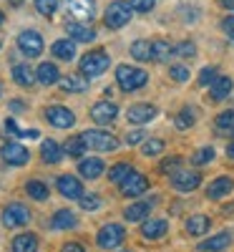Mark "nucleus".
Wrapping results in <instances>:
<instances>
[{
	"instance_id": "obj_33",
	"label": "nucleus",
	"mask_w": 234,
	"mask_h": 252,
	"mask_svg": "<svg viewBox=\"0 0 234 252\" xmlns=\"http://www.w3.org/2000/svg\"><path fill=\"white\" fill-rule=\"evenodd\" d=\"M131 56L136 61H151V40H136V43H131Z\"/></svg>"
},
{
	"instance_id": "obj_12",
	"label": "nucleus",
	"mask_w": 234,
	"mask_h": 252,
	"mask_svg": "<svg viewBox=\"0 0 234 252\" xmlns=\"http://www.w3.org/2000/svg\"><path fill=\"white\" fill-rule=\"evenodd\" d=\"M116 116H118V106H116V103H111V101H98L96 106L91 109V119L96 124H101V126L114 124Z\"/></svg>"
},
{
	"instance_id": "obj_26",
	"label": "nucleus",
	"mask_w": 234,
	"mask_h": 252,
	"mask_svg": "<svg viewBox=\"0 0 234 252\" xmlns=\"http://www.w3.org/2000/svg\"><path fill=\"white\" fill-rule=\"evenodd\" d=\"M172 56H176V46H172L169 40L159 38V40H154V43H151V58L154 61L164 63V61H169Z\"/></svg>"
},
{
	"instance_id": "obj_23",
	"label": "nucleus",
	"mask_w": 234,
	"mask_h": 252,
	"mask_svg": "<svg viewBox=\"0 0 234 252\" xmlns=\"http://www.w3.org/2000/svg\"><path fill=\"white\" fill-rule=\"evenodd\" d=\"M13 81L23 89H30L38 78H35V73H33V68L28 66V63H18V66H13Z\"/></svg>"
},
{
	"instance_id": "obj_28",
	"label": "nucleus",
	"mask_w": 234,
	"mask_h": 252,
	"mask_svg": "<svg viewBox=\"0 0 234 252\" xmlns=\"http://www.w3.org/2000/svg\"><path fill=\"white\" fill-rule=\"evenodd\" d=\"M76 224H78V220H76V215L71 212V209H58V212L53 215V220H51L53 229H73Z\"/></svg>"
},
{
	"instance_id": "obj_44",
	"label": "nucleus",
	"mask_w": 234,
	"mask_h": 252,
	"mask_svg": "<svg viewBox=\"0 0 234 252\" xmlns=\"http://www.w3.org/2000/svg\"><path fill=\"white\" fill-rule=\"evenodd\" d=\"M169 76H172L176 83H186V81H189V68H184V66H172Z\"/></svg>"
},
{
	"instance_id": "obj_4",
	"label": "nucleus",
	"mask_w": 234,
	"mask_h": 252,
	"mask_svg": "<svg viewBox=\"0 0 234 252\" xmlns=\"http://www.w3.org/2000/svg\"><path fill=\"white\" fill-rule=\"evenodd\" d=\"M81 139L86 141V146H88V149H93V152H114L116 146H118V141L114 139V134L103 131V129L83 131V134H81Z\"/></svg>"
},
{
	"instance_id": "obj_25",
	"label": "nucleus",
	"mask_w": 234,
	"mask_h": 252,
	"mask_svg": "<svg viewBox=\"0 0 234 252\" xmlns=\"http://www.w3.org/2000/svg\"><path fill=\"white\" fill-rule=\"evenodd\" d=\"M51 53H53L56 58H60V61H73V56H76V40H71V38L56 40L53 48H51Z\"/></svg>"
},
{
	"instance_id": "obj_6",
	"label": "nucleus",
	"mask_w": 234,
	"mask_h": 252,
	"mask_svg": "<svg viewBox=\"0 0 234 252\" xmlns=\"http://www.w3.org/2000/svg\"><path fill=\"white\" fill-rule=\"evenodd\" d=\"M18 48H20V53H23V56L35 58V56L43 53V38H40L38 31H23V33L18 35Z\"/></svg>"
},
{
	"instance_id": "obj_1",
	"label": "nucleus",
	"mask_w": 234,
	"mask_h": 252,
	"mask_svg": "<svg viewBox=\"0 0 234 252\" xmlns=\"http://www.w3.org/2000/svg\"><path fill=\"white\" fill-rule=\"evenodd\" d=\"M146 81H148V73L144 68H134V66H126V63H121V66L116 68V83L126 94H131L136 89H144Z\"/></svg>"
},
{
	"instance_id": "obj_47",
	"label": "nucleus",
	"mask_w": 234,
	"mask_h": 252,
	"mask_svg": "<svg viewBox=\"0 0 234 252\" xmlns=\"http://www.w3.org/2000/svg\"><path fill=\"white\" fill-rule=\"evenodd\" d=\"M179 164H181V159H179V157H172V159H166V161L161 164V174H174V172L179 169Z\"/></svg>"
},
{
	"instance_id": "obj_34",
	"label": "nucleus",
	"mask_w": 234,
	"mask_h": 252,
	"mask_svg": "<svg viewBox=\"0 0 234 252\" xmlns=\"http://www.w3.org/2000/svg\"><path fill=\"white\" fill-rule=\"evenodd\" d=\"M5 131H8L10 136H15V139H38V136H40L38 129L20 131V129H18V124H15V119H8V121H5Z\"/></svg>"
},
{
	"instance_id": "obj_54",
	"label": "nucleus",
	"mask_w": 234,
	"mask_h": 252,
	"mask_svg": "<svg viewBox=\"0 0 234 252\" xmlns=\"http://www.w3.org/2000/svg\"><path fill=\"white\" fill-rule=\"evenodd\" d=\"M3 20H5V15H3V10H0V26H3Z\"/></svg>"
},
{
	"instance_id": "obj_51",
	"label": "nucleus",
	"mask_w": 234,
	"mask_h": 252,
	"mask_svg": "<svg viewBox=\"0 0 234 252\" xmlns=\"http://www.w3.org/2000/svg\"><path fill=\"white\" fill-rule=\"evenodd\" d=\"M219 3H222L227 10H234V0H219Z\"/></svg>"
},
{
	"instance_id": "obj_19",
	"label": "nucleus",
	"mask_w": 234,
	"mask_h": 252,
	"mask_svg": "<svg viewBox=\"0 0 234 252\" xmlns=\"http://www.w3.org/2000/svg\"><path fill=\"white\" fill-rule=\"evenodd\" d=\"M232 189H234V179L232 177H217L206 187V197L209 199H222V197H227L232 192Z\"/></svg>"
},
{
	"instance_id": "obj_11",
	"label": "nucleus",
	"mask_w": 234,
	"mask_h": 252,
	"mask_svg": "<svg viewBox=\"0 0 234 252\" xmlns=\"http://www.w3.org/2000/svg\"><path fill=\"white\" fill-rule=\"evenodd\" d=\"M56 187H58V192L66 197V199H81L83 197V184L73 174H60L58 182H56Z\"/></svg>"
},
{
	"instance_id": "obj_37",
	"label": "nucleus",
	"mask_w": 234,
	"mask_h": 252,
	"mask_svg": "<svg viewBox=\"0 0 234 252\" xmlns=\"http://www.w3.org/2000/svg\"><path fill=\"white\" fill-rule=\"evenodd\" d=\"M86 149H88V146H86V141H83L81 136H71L66 141V154L68 157H83V154H86Z\"/></svg>"
},
{
	"instance_id": "obj_40",
	"label": "nucleus",
	"mask_w": 234,
	"mask_h": 252,
	"mask_svg": "<svg viewBox=\"0 0 234 252\" xmlns=\"http://www.w3.org/2000/svg\"><path fill=\"white\" fill-rule=\"evenodd\" d=\"M217 157V152L211 149V146H204V149H199V152H194V157H191V164H197V166H202V164H209L211 159Z\"/></svg>"
},
{
	"instance_id": "obj_15",
	"label": "nucleus",
	"mask_w": 234,
	"mask_h": 252,
	"mask_svg": "<svg viewBox=\"0 0 234 252\" xmlns=\"http://www.w3.org/2000/svg\"><path fill=\"white\" fill-rule=\"evenodd\" d=\"M68 10L76 20H83V23H91L93 15H96L93 0H68Z\"/></svg>"
},
{
	"instance_id": "obj_45",
	"label": "nucleus",
	"mask_w": 234,
	"mask_h": 252,
	"mask_svg": "<svg viewBox=\"0 0 234 252\" xmlns=\"http://www.w3.org/2000/svg\"><path fill=\"white\" fill-rule=\"evenodd\" d=\"M176 56H181V58H191V56H197V48H194V43H189V40L179 43V46H176Z\"/></svg>"
},
{
	"instance_id": "obj_32",
	"label": "nucleus",
	"mask_w": 234,
	"mask_h": 252,
	"mask_svg": "<svg viewBox=\"0 0 234 252\" xmlns=\"http://www.w3.org/2000/svg\"><path fill=\"white\" fill-rule=\"evenodd\" d=\"M26 192H28V197H33L35 202H46V199L51 197L48 187H46L43 182H38V179H30V182L26 184Z\"/></svg>"
},
{
	"instance_id": "obj_41",
	"label": "nucleus",
	"mask_w": 234,
	"mask_h": 252,
	"mask_svg": "<svg viewBox=\"0 0 234 252\" xmlns=\"http://www.w3.org/2000/svg\"><path fill=\"white\" fill-rule=\"evenodd\" d=\"M58 8V0H35V10L40 15H53Z\"/></svg>"
},
{
	"instance_id": "obj_27",
	"label": "nucleus",
	"mask_w": 234,
	"mask_h": 252,
	"mask_svg": "<svg viewBox=\"0 0 234 252\" xmlns=\"http://www.w3.org/2000/svg\"><path fill=\"white\" fill-rule=\"evenodd\" d=\"M40 157H43L46 164H58L63 159V149L53 141V139H46L43 144H40Z\"/></svg>"
},
{
	"instance_id": "obj_13",
	"label": "nucleus",
	"mask_w": 234,
	"mask_h": 252,
	"mask_svg": "<svg viewBox=\"0 0 234 252\" xmlns=\"http://www.w3.org/2000/svg\"><path fill=\"white\" fill-rule=\"evenodd\" d=\"M148 189V179L139 172H131L129 177H126V182H121V194L123 197H139L144 194Z\"/></svg>"
},
{
	"instance_id": "obj_21",
	"label": "nucleus",
	"mask_w": 234,
	"mask_h": 252,
	"mask_svg": "<svg viewBox=\"0 0 234 252\" xmlns=\"http://www.w3.org/2000/svg\"><path fill=\"white\" fill-rule=\"evenodd\" d=\"M232 78L229 76H217L214 78V83H211V89H209V98L211 101H222V98H227L229 94H232Z\"/></svg>"
},
{
	"instance_id": "obj_36",
	"label": "nucleus",
	"mask_w": 234,
	"mask_h": 252,
	"mask_svg": "<svg viewBox=\"0 0 234 252\" xmlns=\"http://www.w3.org/2000/svg\"><path fill=\"white\" fill-rule=\"evenodd\" d=\"M134 169L126 161H121V164H116V166H111L109 169V179L114 182V184H121V182H126V177H129Z\"/></svg>"
},
{
	"instance_id": "obj_2",
	"label": "nucleus",
	"mask_w": 234,
	"mask_h": 252,
	"mask_svg": "<svg viewBox=\"0 0 234 252\" xmlns=\"http://www.w3.org/2000/svg\"><path fill=\"white\" fill-rule=\"evenodd\" d=\"M111 66V58H109V53H106V51H91V53H86V56H83L81 58V73L83 76H101L106 68H109Z\"/></svg>"
},
{
	"instance_id": "obj_10",
	"label": "nucleus",
	"mask_w": 234,
	"mask_h": 252,
	"mask_svg": "<svg viewBox=\"0 0 234 252\" xmlns=\"http://www.w3.org/2000/svg\"><path fill=\"white\" fill-rule=\"evenodd\" d=\"M126 116H129V121H131V124L144 126V124L154 121V119L159 116V109L154 106V103H134V106H131L129 111H126Z\"/></svg>"
},
{
	"instance_id": "obj_8",
	"label": "nucleus",
	"mask_w": 234,
	"mask_h": 252,
	"mask_svg": "<svg viewBox=\"0 0 234 252\" xmlns=\"http://www.w3.org/2000/svg\"><path fill=\"white\" fill-rule=\"evenodd\" d=\"M0 157H3V161H5V164L23 166V164H28L30 152L26 149V146L15 144V141H8V144H3V149H0Z\"/></svg>"
},
{
	"instance_id": "obj_17",
	"label": "nucleus",
	"mask_w": 234,
	"mask_h": 252,
	"mask_svg": "<svg viewBox=\"0 0 234 252\" xmlns=\"http://www.w3.org/2000/svg\"><path fill=\"white\" fill-rule=\"evenodd\" d=\"M60 89L66 94H83L88 91V76L83 73H68V76H60Z\"/></svg>"
},
{
	"instance_id": "obj_38",
	"label": "nucleus",
	"mask_w": 234,
	"mask_h": 252,
	"mask_svg": "<svg viewBox=\"0 0 234 252\" xmlns=\"http://www.w3.org/2000/svg\"><path fill=\"white\" fill-rule=\"evenodd\" d=\"M217 129L219 131H234V109H229V111H222L219 116H217Z\"/></svg>"
},
{
	"instance_id": "obj_24",
	"label": "nucleus",
	"mask_w": 234,
	"mask_h": 252,
	"mask_svg": "<svg viewBox=\"0 0 234 252\" xmlns=\"http://www.w3.org/2000/svg\"><path fill=\"white\" fill-rule=\"evenodd\" d=\"M35 78H38V83H43V86H53V83L60 81V73L56 68V63H40L38 71H35Z\"/></svg>"
},
{
	"instance_id": "obj_20",
	"label": "nucleus",
	"mask_w": 234,
	"mask_h": 252,
	"mask_svg": "<svg viewBox=\"0 0 234 252\" xmlns=\"http://www.w3.org/2000/svg\"><path fill=\"white\" fill-rule=\"evenodd\" d=\"M78 174L86 177V179H98V177L103 174V159H98V157L83 159V161L78 164Z\"/></svg>"
},
{
	"instance_id": "obj_30",
	"label": "nucleus",
	"mask_w": 234,
	"mask_h": 252,
	"mask_svg": "<svg viewBox=\"0 0 234 252\" xmlns=\"http://www.w3.org/2000/svg\"><path fill=\"white\" fill-rule=\"evenodd\" d=\"M148 212H151V204H148V202H134V204L126 207L123 217L129 222H141L144 217H148Z\"/></svg>"
},
{
	"instance_id": "obj_3",
	"label": "nucleus",
	"mask_w": 234,
	"mask_h": 252,
	"mask_svg": "<svg viewBox=\"0 0 234 252\" xmlns=\"http://www.w3.org/2000/svg\"><path fill=\"white\" fill-rule=\"evenodd\" d=\"M129 20H131V5L123 3V0H114V3L106 8V15H103L106 28H111V31L123 28Z\"/></svg>"
},
{
	"instance_id": "obj_52",
	"label": "nucleus",
	"mask_w": 234,
	"mask_h": 252,
	"mask_svg": "<svg viewBox=\"0 0 234 252\" xmlns=\"http://www.w3.org/2000/svg\"><path fill=\"white\" fill-rule=\"evenodd\" d=\"M227 154H229V157L234 159V144H229V149H227Z\"/></svg>"
},
{
	"instance_id": "obj_29",
	"label": "nucleus",
	"mask_w": 234,
	"mask_h": 252,
	"mask_svg": "<svg viewBox=\"0 0 234 252\" xmlns=\"http://www.w3.org/2000/svg\"><path fill=\"white\" fill-rule=\"evenodd\" d=\"M186 232L194 235V237H202L209 232V217L206 215H194L186 220Z\"/></svg>"
},
{
	"instance_id": "obj_43",
	"label": "nucleus",
	"mask_w": 234,
	"mask_h": 252,
	"mask_svg": "<svg viewBox=\"0 0 234 252\" xmlns=\"http://www.w3.org/2000/svg\"><path fill=\"white\" fill-rule=\"evenodd\" d=\"M154 3H156V0H129L131 10H136V13H148V10H154Z\"/></svg>"
},
{
	"instance_id": "obj_31",
	"label": "nucleus",
	"mask_w": 234,
	"mask_h": 252,
	"mask_svg": "<svg viewBox=\"0 0 234 252\" xmlns=\"http://www.w3.org/2000/svg\"><path fill=\"white\" fill-rule=\"evenodd\" d=\"M38 250V237L33 232H23L13 240V252H35Z\"/></svg>"
},
{
	"instance_id": "obj_42",
	"label": "nucleus",
	"mask_w": 234,
	"mask_h": 252,
	"mask_svg": "<svg viewBox=\"0 0 234 252\" xmlns=\"http://www.w3.org/2000/svg\"><path fill=\"white\" fill-rule=\"evenodd\" d=\"M78 202H81V207L86 209V212H93V209H98V207H101V199H98V194H83Z\"/></svg>"
},
{
	"instance_id": "obj_49",
	"label": "nucleus",
	"mask_w": 234,
	"mask_h": 252,
	"mask_svg": "<svg viewBox=\"0 0 234 252\" xmlns=\"http://www.w3.org/2000/svg\"><path fill=\"white\" fill-rule=\"evenodd\" d=\"M144 136H146L144 131H131L129 136H126V144H129V146H134V144H141V141H144Z\"/></svg>"
},
{
	"instance_id": "obj_14",
	"label": "nucleus",
	"mask_w": 234,
	"mask_h": 252,
	"mask_svg": "<svg viewBox=\"0 0 234 252\" xmlns=\"http://www.w3.org/2000/svg\"><path fill=\"white\" fill-rule=\"evenodd\" d=\"M66 31H68V35H73L76 43H91V40L96 38L93 26L83 23V20H71V23H66Z\"/></svg>"
},
{
	"instance_id": "obj_48",
	"label": "nucleus",
	"mask_w": 234,
	"mask_h": 252,
	"mask_svg": "<svg viewBox=\"0 0 234 252\" xmlns=\"http://www.w3.org/2000/svg\"><path fill=\"white\" fill-rule=\"evenodd\" d=\"M222 31L227 33V38H229V40H234V15H229V18H224V20H222Z\"/></svg>"
},
{
	"instance_id": "obj_16",
	"label": "nucleus",
	"mask_w": 234,
	"mask_h": 252,
	"mask_svg": "<svg viewBox=\"0 0 234 252\" xmlns=\"http://www.w3.org/2000/svg\"><path fill=\"white\" fill-rule=\"evenodd\" d=\"M166 232H169V222L161 217H151L141 224V235L146 240H161V237H166Z\"/></svg>"
},
{
	"instance_id": "obj_18",
	"label": "nucleus",
	"mask_w": 234,
	"mask_h": 252,
	"mask_svg": "<svg viewBox=\"0 0 234 252\" xmlns=\"http://www.w3.org/2000/svg\"><path fill=\"white\" fill-rule=\"evenodd\" d=\"M172 184H174V189H179V192H191V189H197L202 184V177L197 172H174Z\"/></svg>"
},
{
	"instance_id": "obj_39",
	"label": "nucleus",
	"mask_w": 234,
	"mask_h": 252,
	"mask_svg": "<svg viewBox=\"0 0 234 252\" xmlns=\"http://www.w3.org/2000/svg\"><path fill=\"white\" fill-rule=\"evenodd\" d=\"M141 152H144V157H159L164 152V141L161 139H146Z\"/></svg>"
},
{
	"instance_id": "obj_35",
	"label": "nucleus",
	"mask_w": 234,
	"mask_h": 252,
	"mask_svg": "<svg viewBox=\"0 0 234 252\" xmlns=\"http://www.w3.org/2000/svg\"><path fill=\"white\" fill-rule=\"evenodd\" d=\"M194 121H197V111L186 106V109H181V111L176 114L174 126H176V129H189V126H194Z\"/></svg>"
},
{
	"instance_id": "obj_7",
	"label": "nucleus",
	"mask_w": 234,
	"mask_h": 252,
	"mask_svg": "<svg viewBox=\"0 0 234 252\" xmlns=\"http://www.w3.org/2000/svg\"><path fill=\"white\" fill-rule=\"evenodd\" d=\"M30 222V212H28V207L26 204H20V202H13L3 209V224L5 227H23Z\"/></svg>"
},
{
	"instance_id": "obj_55",
	"label": "nucleus",
	"mask_w": 234,
	"mask_h": 252,
	"mask_svg": "<svg viewBox=\"0 0 234 252\" xmlns=\"http://www.w3.org/2000/svg\"><path fill=\"white\" fill-rule=\"evenodd\" d=\"M10 3H13V5H20V3H23V0H10Z\"/></svg>"
},
{
	"instance_id": "obj_22",
	"label": "nucleus",
	"mask_w": 234,
	"mask_h": 252,
	"mask_svg": "<svg viewBox=\"0 0 234 252\" xmlns=\"http://www.w3.org/2000/svg\"><path fill=\"white\" fill-rule=\"evenodd\" d=\"M229 245H232V232H219V235H214V237L204 240V242L199 245V250H202V252H222V250H227Z\"/></svg>"
},
{
	"instance_id": "obj_50",
	"label": "nucleus",
	"mask_w": 234,
	"mask_h": 252,
	"mask_svg": "<svg viewBox=\"0 0 234 252\" xmlns=\"http://www.w3.org/2000/svg\"><path fill=\"white\" fill-rule=\"evenodd\" d=\"M60 252H86V250H83L78 242H66V245L60 247Z\"/></svg>"
},
{
	"instance_id": "obj_5",
	"label": "nucleus",
	"mask_w": 234,
	"mask_h": 252,
	"mask_svg": "<svg viewBox=\"0 0 234 252\" xmlns=\"http://www.w3.org/2000/svg\"><path fill=\"white\" fill-rule=\"evenodd\" d=\"M123 240H126V229L121 224H114V222L111 224H103L98 229V235H96V242L103 250H116V247L123 245Z\"/></svg>"
},
{
	"instance_id": "obj_9",
	"label": "nucleus",
	"mask_w": 234,
	"mask_h": 252,
	"mask_svg": "<svg viewBox=\"0 0 234 252\" xmlns=\"http://www.w3.org/2000/svg\"><path fill=\"white\" fill-rule=\"evenodd\" d=\"M46 119L51 126H56V129H71V126L76 124V116L71 109L66 106H48L46 109Z\"/></svg>"
},
{
	"instance_id": "obj_46",
	"label": "nucleus",
	"mask_w": 234,
	"mask_h": 252,
	"mask_svg": "<svg viewBox=\"0 0 234 252\" xmlns=\"http://www.w3.org/2000/svg\"><path fill=\"white\" fill-rule=\"evenodd\" d=\"M214 78H217V68H202V73H199V83H202V86H211Z\"/></svg>"
},
{
	"instance_id": "obj_53",
	"label": "nucleus",
	"mask_w": 234,
	"mask_h": 252,
	"mask_svg": "<svg viewBox=\"0 0 234 252\" xmlns=\"http://www.w3.org/2000/svg\"><path fill=\"white\" fill-rule=\"evenodd\" d=\"M224 212H227V215H229V212H234V204H227V207H224Z\"/></svg>"
}]
</instances>
